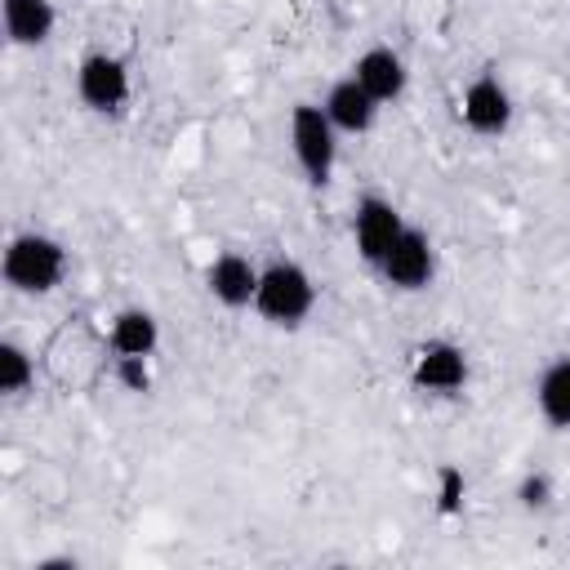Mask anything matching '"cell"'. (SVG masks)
<instances>
[{
	"instance_id": "4fadbf2b",
	"label": "cell",
	"mask_w": 570,
	"mask_h": 570,
	"mask_svg": "<svg viewBox=\"0 0 570 570\" xmlns=\"http://www.w3.org/2000/svg\"><path fill=\"white\" fill-rule=\"evenodd\" d=\"M0 13L13 49H40L53 40V27H58L53 0H0Z\"/></svg>"
},
{
	"instance_id": "277c9868",
	"label": "cell",
	"mask_w": 570,
	"mask_h": 570,
	"mask_svg": "<svg viewBox=\"0 0 570 570\" xmlns=\"http://www.w3.org/2000/svg\"><path fill=\"white\" fill-rule=\"evenodd\" d=\"M71 80H76V98H80V107L89 116H125V107L134 98V71L111 49L80 53Z\"/></svg>"
},
{
	"instance_id": "30bf717a",
	"label": "cell",
	"mask_w": 570,
	"mask_h": 570,
	"mask_svg": "<svg viewBox=\"0 0 570 570\" xmlns=\"http://www.w3.org/2000/svg\"><path fill=\"white\" fill-rule=\"evenodd\" d=\"M352 76L365 85V94H370L379 107L401 102L405 89H410V62H405V53L392 49V45H370V49H361L356 62H352Z\"/></svg>"
},
{
	"instance_id": "ac0fdd59",
	"label": "cell",
	"mask_w": 570,
	"mask_h": 570,
	"mask_svg": "<svg viewBox=\"0 0 570 570\" xmlns=\"http://www.w3.org/2000/svg\"><path fill=\"white\" fill-rule=\"evenodd\" d=\"M156 356H111V383L120 387V392H129V396H147L151 387H156V365H151Z\"/></svg>"
},
{
	"instance_id": "9a60e30c",
	"label": "cell",
	"mask_w": 570,
	"mask_h": 570,
	"mask_svg": "<svg viewBox=\"0 0 570 570\" xmlns=\"http://www.w3.org/2000/svg\"><path fill=\"white\" fill-rule=\"evenodd\" d=\"M36 387V352L18 338H0V392L9 401H22Z\"/></svg>"
},
{
	"instance_id": "ba28073f",
	"label": "cell",
	"mask_w": 570,
	"mask_h": 570,
	"mask_svg": "<svg viewBox=\"0 0 570 570\" xmlns=\"http://www.w3.org/2000/svg\"><path fill=\"white\" fill-rule=\"evenodd\" d=\"M401 232H405V214L396 209V200H387L379 191L356 196V205H352V245H356V258L370 272L383 263V254L396 245Z\"/></svg>"
},
{
	"instance_id": "52a82bcc",
	"label": "cell",
	"mask_w": 570,
	"mask_h": 570,
	"mask_svg": "<svg viewBox=\"0 0 570 570\" xmlns=\"http://www.w3.org/2000/svg\"><path fill=\"white\" fill-rule=\"evenodd\" d=\"M374 276L392 289V294H423L436 276V245L423 227L405 223V232L396 236V245L383 254V263L374 267Z\"/></svg>"
},
{
	"instance_id": "3957f363",
	"label": "cell",
	"mask_w": 570,
	"mask_h": 570,
	"mask_svg": "<svg viewBox=\"0 0 570 570\" xmlns=\"http://www.w3.org/2000/svg\"><path fill=\"white\" fill-rule=\"evenodd\" d=\"M289 156L303 174L307 187H330L334 183V165H338V129L330 125V116L321 111V102H294L289 107Z\"/></svg>"
},
{
	"instance_id": "6da1fadb",
	"label": "cell",
	"mask_w": 570,
	"mask_h": 570,
	"mask_svg": "<svg viewBox=\"0 0 570 570\" xmlns=\"http://www.w3.org/2000/svg\"><path fill=\"white\" fill-rule=\"evenodd\" d=\"M316 312V281L298 258H267L258 267L254 316L272 330H303Z\"/></svg>"
},
{
	"instance_id": "5bb4252c",
	"label": "cell",
	"mask_w": 570,
	"mask_h": 570,
	"mask_svg": "<svg viewBox=\"0 0 570 570\" xmlns=\"http://www.w3.org/2000/svg\"><path fill=\"white\" fill-rule=\"evenodd\" d=\"M534 410H539L543 428L570 432V352L552 356L539 370V379H534Z\"/></svg>"
},
{
	"instance_id": "9c48e42d",
	"label": "cell",
	"mask_w": 570,
	"mask_h": 570,
	"mask_svg": "<svg viewBox=\"0 0 570 570\" xmlns=\"http://www.w3.org/2000/svg\"><path fill=\"white\" fill-rule=\"evenodd\" d=\"M258 267L263 263H254L240 249H218L200 272L205 294L227 312H245V307H254V294H258Z\"/></svg>"
},
{
	"instance_id": "8992f818",
	"label": "cell",
	"mask_w": 570,
	"mask_h": 570,
	"mask_svg": "<svg viewBox=\"0 0 570 570\" xmlns=\"http://www.w3.org/2000/svg\"><path fill=\"white\" fill-rule=\"evenodd\" d=\"M512 116H517V102L503 85V76L494 67L476 71L463 94H459V120L472 138H503L512 129Z\"/></svg>"
},
{
	"instance_id": "7a4b0ae2",
	"label": "cell",
	"mask_w": 570,
	"mask_h": 570,
	"mask_svg": "<svg viewBox=\"0 0 570 570\" xmlns=\"http://www.w3.org/2000/svg\"><path fill=\"white\" fill-rule=\"evenodd\" d=\"M67 267H71L67 249L49 232H13L4 240V254H0L4 285L22 298H49L67 281Z\"/></svg>"
},
{
	"instance_id": "7c38bea8",
	"label": "cell",
	"mask_w": 570,
	"mask_h": 570,
	"mask_svg": "<svg viewBox=\"0 0 570 570\" xmlns=\"http://www.w3.org/2000/svg\"><path fill=\"white\" fill-rule=\"evenodd\" d=\"M107 343H111V356H156L160 347V321L151 307H120L111 312L107 321Z\"/></svg>"
},
{
	"instance_id": "5b68a950",
	"label": "cell",
	"mask_w": 570,
	"mask_h": 570,
	"mask_svg": "<svg viewBox=\"0 0 570 570\" xmlns=\"http://www.w3.org/2000/svg\"><path fill=\"white\" fill-rule=\"evenodd\" d=\"M410 387L414 392H423V396H436V401H450V396H459L463 387H468V379H472V361H468V352H463V343H454V338H423V343H414V352H410Z\"/></svg>"
},
{
	"instance_id": "8fae6325",
	"label": "cell",
	"mask_w": 570,
	"mask_h": 570,
	"mask_svg": "<svg viewBox=\"0 0 570 570\" xmlns=\"http://www.w3.org/2000/svg\"><path fill=\"white\" fill-rule=\"evenodd\" d=\"M321 111L330 116V125L343 134V138H361V134H370L374 125H379V102L365 94V85L347 71V76H338L330 89H325V98H321Z\"/></svg>"
},
{
	"instance_id": "e0dca14e",
	"label": "cell",
	"mask_w": 570,
	"mask_h": 570,
	"mask_svg": "<svg viewBox=\"0 0 570 570\" xmlns=\"http://www.w3.org/2000/svg\"><path fill=\"white\" fill-rule=\"evenodd\" d=\"M512 499H517L521 512H534V517L548 512V508L557 503V481H552V472H543V468L521 472L517 485H512Z\"/></svg>"
},
{
	"instance_id": "2e32d148",
	"label": "cell",
	"mask_w": 570,
	"mask_h": 570,
	"mask_svg": "<svg viewBox=\"0 0 570 570\" xmlns=\"http://www.w3.org/2000/svg\"><path fill=\"white\" fill-rule=\"evenodd\" d=\"M432 508H436L441 521L463 517V508H468V472L459 463H436V472H432Z\"/></svg>"
}]
</instances>
